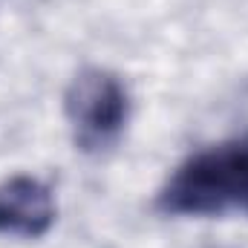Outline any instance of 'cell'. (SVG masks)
Wrapping results in <instances>:
<instances>
[{
  "label": "cell",
  "instance_id": "2",
  "mask_svg": "<svg viewBox=\"0 0 248 248\" xmlns=\"http://www.w3.org/2000/svg\"><path fill=\"white\" fill-rule=\"evenodd\" d=\"M72 139L84 153H104L122 139L130 119V95L107 69H81L63 95Z\"/></svg>",
  "mask_w": 248,
  "mask_h": 248
},
{
  "label": "cell",
  "instance_id": "3",
  "mask_svg": "<svg viewBox=\"0 0 248 248\" xmlns=\"http://www.w3.org/2000/svg\"><path fill=\"white\" fill-rule=\"evenodd\" d=\"M55 222V199L49 187L32 176L0 182V234L35 240Z\"/></svg>",
  "mask_w": 248,
  "mask_h": 248
},
{
  "label": "cell",
  "instance_id": "1",
  "mask_svg": "<svg viewBox=\"0 0 248 248\" xmlns=\"http://www.w3.org/2000/svg\"><path fill=\"white\" fill-rule=\"evenodd\" d=\"M168 217H222L248 211V139H234L185 159L159 190Z\"/></svg>",
  "mask_w": 248,
  "mask_h": 248
}]
</instances>
